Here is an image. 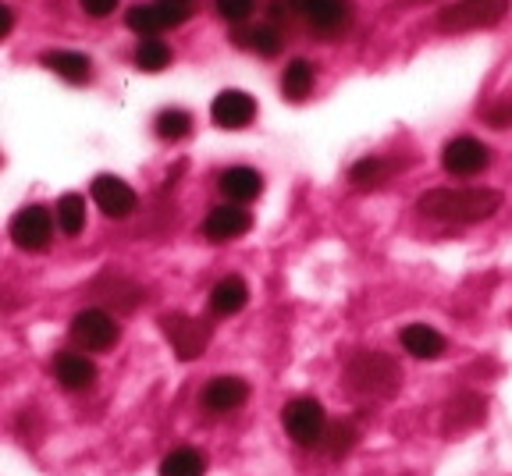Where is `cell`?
<instances>
[{
    "label": "cell",
    "mask_w": 512,
    "mask_h": 476,
    "mask_svg": "<svg viewBox=\"0 0 512 476\" xmlns=\"http://www.w3.org/2000/svg\"><path fill=\"white\" fill-rule=\"evenodd\" d=\"M416 210L441 224H480L502 210V192L484 189V185H477V189L445 185V189H427L416 199Z\"/></svg>",
    "instance_id": "cell-1"
},
{
    "label": "cell",
    "mask_w": 512,
    "mask_h": 476,
    "mask_svg": "<svg viewBox=\"0 0 512 476\" xmlns=\"http://www.w3.org/2000/svg\"><path fill=\"white\" fill-rule=\"evenodd\" d=\"M345 381L356 395H367V398H384V395H395L402 388V366L392 352H381V349H363L349 359L345 366Z\"/></svg>",
    "instance_id": "cell-2"
},
{
    "label": "cell",
    "mask_w": 512,
    "mask_h": 476,
    "mask_svg": "<svg viewBox=\"0 0 512 476\" xmlns=\"http://www.w3.org/2000/svg\"><path fill=\"white\" fill-rule=\"evenodd\" d=\"M281 427H285L288 441L296 448H320L324 430H328V409L320 398L299 395L281 409Z\"/></svg>",
    "instance_id": "cell-3"
},
{
    "label": "cell",
    "mask_w": 512,
    "mask_h": 476,
    "mask_svg": "<svg viewBox=\"0 0 512 476\" xmlns=\"http://www.w3.org/2000/svg\"><path fill=\"white\" fill-rule=\"evenodd\" d=\"M509 15V0H456L438 11L441 32H477L495 29Z\"/></svg>",
    "instance_id": "cell-4"
},
{
    "label": "cell",
    "mask_w": 512,
    "mask_h": 476,
    "mask_svg": "<svg viewBox=\"0 0 512 476\" xmlns=\"http://www.w3.org/2000/svg\"><path fill=\"white\" fill-rule=\"evenodd\" d=\"M68 331H72V342L82 352H111L121 342V324L107 310H100V306L75 313Z\"/></svg>",
    "instance_id": "cell-5"
},
{
    "label": "cell",
    "mask_w": 512,
    "mask_h": 476,
    "mask_svg": "<svg viewBox=\"0 0 512 476\" xmlns=\"http://www.w3.org/2000/svg\"><path fill=\"white\" fill-rule=\"evenodd\" d=\"M160 331H164L171 352H175L182 363L200 359L210 345V324L189 317V313H168V317H160Z\"/></svg>",
    "instance_id": "cell-6"
},
{
    "label": "cell",
    "mask_w": 512,
    "mask_h": 476,
    "mask_svg": "<svg viewBox=\"0 0 512 476\" xmlns=\"http://www.w3.org/2000/svg\"><path fill=\"white\" fill-rule=\"evenodd\" d=\"M8 235L22 253H43L54 242V214L40 203L22 207L8 224Z\"/></svg>",
    "instance_id": "cell-7"
},
{
    "label": "cell",
    "mask_w": 512,
    "mask_h": 476,
    "mask_svg": "<svg viewBox=\"0 0 512 476\" xmlns=\"http://www.w3.org/2000/svg\"><path fill=\"white\" fill-rule=\"evenodd\" d=\"M491 146L473 139V135H459V139H448L445 150H441V167H445V175L452 178H473V175H484L491 167Z\"/></svg>",
    "instance_id": "cell-8"
},
{
    "label": "cell",
    "mask_w": 512,
    "mask_h": 476,
    "mask_svg": "<svg viewBox=\"0 0 512 476\" xmlns=\"http://www.w3.org/2000/svg\"><path fill=\"white\" fill-rule=\"evenodd\" d=\"M249 402V384L235 373H217L200 391V405L207 416H232Z\"/></svg>",
    "instance_id": "cell-9"
},
{
    "label": "cell",
    "mask_w": 512,
    "mask_h": 476,
    "mask_svg": "<svg viewBox=\"0 0 512 476\" xmlns=\"http://www.w3.org/2000/svg\"><path fill=\"white\" fill-rule=\"evenodd\" d=\"M89 196H93L96 210L104 217H114V221H125V217L136 214L139 196L128 182H121L118 175H96L93 185H89Z\"/></svg>",
    "instance_id": "cell-10"
},
{
    "label": "cell",
    "mask_w": 512,
    "mask_h": 476,
    "mask_svg": "<svg viewBox=\"0 0 512 476\" xmlns=\"http://www.w3.org/2000/svg\"><path fill=\"white\" fill-rule=\"evenodd\" d=\"M299 18H306L310 32L324 36V40H335L349 29L352 22V4L349 0H303Z\"/></svg>",
    "instance_id": "cell-11"
},
{
    "label": "cell",
    "mask_w": 512,
    "mask_h": 476,
    "mask_svg": "<svg viewBox=\"0 0 512 476\" xmlns=\"http://www.w3.org/2000/svg\"><path fill=\"white\" fill-rule=\"evenodd\" d=\"M210 118L217 128H228V132H242L256 121V100L246 89H221L210 104Z\"/></svg>",
    "instance_id": "cell-12"
},
{
    "label": "cell",
    "mask_w": 512,
    "mask_h": 476,
    "mask_svg": "<svg viewBox=\"0 0 512 476\" xmlns=\"http://www.w3.org/2000/svg\"><path fill=\"white\" fill-rule=\"evenodd\" d=\"M249 228H253V214L246 207H239V203H217L207 214V221H203V238L221 246V242H235V238L249 235Z\"/></svg>",
    "instance_id": "cell-13"
},
{
    "label": "cell",
    "mask_w": 512,
    "mask_h": 476,
    "mask_svg": "<svg viewBox=\"0 0 512 476\" xmlns=\"http://www.w3.org/2000/svg\"><path fill=\"white\" fill-rule=\"evenodd\" d=\"M217 189H221L224 203L246 207V203H253V199L264 192V175H260L256 167H228V171H221V178H217Z\"/></svg>",
    "instance_id": "cell-14"
},
{
    "label": "cell",
    "mask_w": 512,
    "mask_h": 476,
    "mask_svg": "<svg viewBox=\"0 0 512 476\" xmlns=\"http://www.w3.org/2000/svg\"><path fill=\"white\" fill-rule=\"evenodd\" d=\"M54 377L64 391H89L96 384V363L82 352H57L54 359Z\"/></svg>",
    "instance_id": "cell-15"
},
{
    "label": "cell",
    "mask_w": 512,
    "mask_h": 476,
    "mask_svg": "<svg viewBox=\"0 0 512 476\" xmlns=\"http://www.w3.org/2000/svg\"><path fill=\"white\" fill-rule=\"evenodd\" d=\"M399 342L413 359H441L448 352L445 334L434 331L431 324H406L399 334Z\"/></svg>",
    "instance_id": "cell-16"
},
{
    "label": "cell",
    "mask_w": 512,
    "mask_h": 476,
    "mask_svg": "<svg viewBox=\"0 0 512 476\" xmlns=\"http://www.w3.org/2000/svg\"><path fill=\"white\" fill-rule=\"evenodd\" d=\"M210 313L214 317H235V313L246 310L249 302V285L239 278V274H228V278H221L214 288H210Z\"/></svg>",
    "instance_id": "cell-17"
},
{
    "label": "cell",
    "mask_w": 512,
    "mask_h": 476,
    "mask_svg": "<svg viewBox=\"0 0 512 476\" xmlns=\"http://www.w3.org/2000/svg\"><path fill=\"white\" fill-rule=\"evenodd\" d=\"M43 64H47L57 79L72 82V86H86L93 79V61L86 54H79V50H47Z\"/></svg>",
    "instance_id": "cell-18"
},
{
    "label": "cell",
    "mask_w": 512,
    "mask_h": 476,
    "mask_svg": "<svg viewBox=\"0 0 512 476\" xmlns=\"http://www.w3.org/2000/svg\"><path fill=\"white\" fill-rule=\"evenodd\" d=\"M210 469V455L203 448H192V445H182V448H171L157 466V476H207Z\"/></svg>",
    "instance_id": "cell-19"
},
{
    "label": "cell",
    "mask_w": 512,
    "mask_h": 476,
    "mask_svg": "<svg viewBox=\"0 0 512 476\" xmlns=\"http://www.w3.org/2000/svg\"><path fill=\"white\" fill-rule=\"evenodd\" d=\"M484 416H488V402H484L480 395H473V391H466V395H456L452 402H448L445 427L448 430H473L477 423H484Z\"/></svg>",
    "instance_id": "cell-20"
},
{
    "label": "cell",
    "mask_w": 512,
    "mask_h": 476,
    "mask_svg": "<svg viewBox=\"0 0 512 476\" xmlns=\"http://www.w3.org/2000/svg\"><path fill=\"white\" fill-rule=\"evenodd\" d=\"M50 214H54V228L61 231L64 238L82 235V231H86V196H79V192H64Z\"/></svg>",
    "instance_id": "cell-21"
},
{
    "label": "cell",
    "mask_w": 512,
    "mask_h": 476,
    "mask_svg": "<svg viewBox=\"0 0 512 476\" xmlns=\"http://www.w3.org/2000/svg\"><path fill=\"white\" fill-rule=\"evenodd\" d=\"M313 82H317V72H313V64L296 57V61H288L285 75H281V93L292 100V104H303L306 96L313 93Z\"/></svg>",
    "instance_id": "cell-22"
},
{
    "label": "cell",
    "mask_w": 512,
    "mask_h": 476,
    "mask_svg": "<svg viewBox=\"0 0 512 476\" xmlns=\"http://www.w3.org/2000/svg\"><path fill=\"white\" fill-rule=\"evenodd\" d=\"M356 445H360V430H356V423L338 420V423H328V430H324L320 452L331 455V459H342V455H349Z\"/></svg>",
    "instance_id": "cell-23"
},
{
    "label": "cell",
    "mask_w": 512,
    "mask_h": 476,
    "mask_svg": "<svg viewBox=\"0 0 512 476\" xmlns=\"http://www.w3.org/2000/svg\"><path fill=\"white\" fill-rule=\"evenodd\" d=\"M153 132H157V139H164V143H182L185 135L192 132V114L182 111V107H164V111L157 114V121H153Z\"/></svg>",
    "instance_id": "cell-24"
},
{
    "label": "cell",
    "mask_w": 512,
    "mask_h": 476,
    "mask_svg": "<svg viewBox=\"0 0 512 476\" xmlns=\"http://www.w3.org/2000/svg\"><path fill=\"white\" fill-rule=\"evenodd\" d=\"M388 175H392V164L384 157H363L349 167V182L356 189H377V185L388 182Z\"/></svg>",
    "instance_id": "cell-25"
},
{
    "label": "cell",
    "mask_w": 512,
    "mask_h": 476,
    "mask_svg": "<svg viewBox=\"0 0 512 476\" xmlns=\"http://www.w3.org/2000/svg\"><path fill=\"white\" fill-rule=\"evenodd\" d=\"M171 64V47L164 40H157V36H143L139 40V47H136V68L139 72H150V75H157V72H164Z\"/></svg>",
    "instance_id": "cell-26"
},
{
    "label": "cell",
    "mask_w": 512,
    "mask_h": 476,
    "mask_svg": "<svg viewBox=\"0 0 512 476\" xmlns=\"http://www.w3.org/2000/svg\"><path fill=\"white\" fill-rule=\"evenodd\" d=\"M239 43L246 50H253V54H260V57H278V50H281V32L274 29V25H256V29L242 32Z\"/></svg>",
    "instance_id": "cell-27"
},
{
    "label": "cell",
    "mask_w": 512,
    "mask_h": 476,
    "mask_svg": "<svg viewBox=\"0 0 512 476\" xmlns=\"http://www.w3.org/2000/svg\"><path fill=\"white\" fill-rule=\"evenodd\" d=\"M153 8H157L160 22H164V29H178V25H185L192 15H196V0H153Z\"/></svg>",
    "instance_id": "cell-28"
},
{
    "label": "cell",
    "mask_w": 512,
    "mask_h": 476,
    "mask_svg": "<svg viewBox=\"0 0 512 476\" xmlns=\"http://www.w3.org/2000/svg\"><path fill=\"white\" fill-rule=\"evenodd\" d=\"M125 22H128V29L139 32V36H157V32L164 29V22H160L153 4H136V8H128Z\"/></svg>",
    "instance_id": "cell-29"
},
{
    "label": "cell",
    "mask_w": 512,
    "mask_h": 476,
    "mask_svg": "<svg viewBox=\"0 0 512 476\" xmlns=\"http://www.w3.org/2000/svg\"><path fill=\"white\" fill-rule=\"evenodd\" d=\"M214 8L224 22H246L256 11V0H214Z\"/></svg>",
    "instance_id": "cell-30"
},
{
    "label": "cell",
    "mask_w": 512,
    "mask_h": 476,
    "mask_svg": "<svg viewBox=\"0 0 512 476\" xmlns=\"http://www.w3.org/2000/svg\"><path fill=\"white\" fill-rule=\"evenodd\" d=\"M299 8H303V0H271V18L274 22H292V18H299Z\"/></svg>",
    "instance_id": "cell-31"
},
{
    "label": "cell",
    "mask_w": 512,
    "mask_h": 476,
    "mask_svg": "<svg viewBox=\"0 0 512 476\" xmlns=\"http://www.w3.org/2000/svg\"><path fill=\"white\" fill-rule=\"evenodd\" d=\"M79 4L89 18H107V15H114V8H118L121 0H79Z\"/></svg>",
    "instance_id": "cell-32"
},
{
    "label": "cell",
    "mask_w": 512,
    "mask_h": 476,
    "mask_svg": "<svg viewBox=\"0 0 512 476\" xmlns=\"http://www.w3.org/2000/svg\"><path fill=\"white\" fill-rule=\"evenodd\" d=\"M488 125L491 128H509L512 125V104L491 107V111H488Z\"/></svg>",
    "instance_id": "cell-33"
},
{
    "label": "cell",
    "mask_w": 512,
    "mask_h": 476,
    "mask_svg": "<svg viewBox=\"0 0 512 476\" xmlns=\"http://www.w3.org/2000/svg\"><path fill=\"white\" fill-rule=\"evenodd\" d=\"M11 25H15V11H11L8 4H0V40L11 32Z\"/></svg>",
    "instance_id": "cell-34"
}]
</instances>
